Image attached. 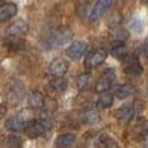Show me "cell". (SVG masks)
I'll return each mask as SVG.
<instances>
[{"label":"cell","instance_id":"1","mask_svg":"<svg viewBox=\"0 0 148 148\" xmlns=\"http://www.w3.org/2000/svg\"><path fill=\"white\" fill-rule=\"evenodd\" d=\"M52 126V121L49 119H42V120H34L30 121L27 127H25V133L28 138H39L42 135L49 130V127Z\"/></svg>","mask_w":148,"mask_h":148},{"label":"cell","instance_id":"2","mask_svg":"<svg viewBox=\"0 0 148 148\" xmlns=\"http://www.w3.org/2000/svg\"><path fill=\"white\" fill-rule=\"evenodd\" d=\"M114 80H116V73H114V70H113V68L105 70V71L101 74V77L98 79L95 90H96L98 93H105V92H108L110 88L113 86Z\"/></svg>","mask_w":148,"mask_h":148},{"label":"cell","instance_id":"3","mask_svg":"<svg viewBox=\"0 0 148 148\" xmlns=\"http://www.w3.org/2000/svg\"><path fill=\"white\" fill-rule=\"evenodd\" d=\"M28 33V22L24 19H16L12 22L6 28V36L8 37H16V39H22L24 36Z\"/></svg>","mask_w":148,"mask_h":148},{"label":"cell","instance_id":"4","mask_svg":"<svg viewBox=\"0 0 148 148\" xmlns=\"http://www.w3.org/2000/svg\"><path fill=\"white\" fill-rule=\"evenodd\" d=\"M107 55L108 52L105 49H96V51L90 52L84 59V68H95L98 65H101L107 59Z\"/></svg>","mask_w":148,"mask_h":148},{"label":"cell","instance_id":"5","mask_svg":"<svg viewBox=\"0 0 148 148\" xmlns=\"http://www.w3.org/2000/svg\"><path fill=\"white\" fill-rule=\"evenodd\" d=\"M70 36H71V33L68 30H59V31L53 33L52 36H49V39L46 42L47 49H55V47H58L61 45H64L70 39Z\"/></svg>","mask_w":148,"mask_h":148},{"label":"cell","instance_id":"6","mask_svg":"<svg viewBox=\"0 0 148 148\" xmlns=\"http://www.w3.org/2000/svg\"><path fill=\"white\" fill-rule=\"evenodd\" d=\"M28 123H30L28 119H25L24 116L19 114V116H14V117L8 119L6 123H5V126L10 132H21V130H25Z\"/></svg>","mask_w":148,"mask_h":148},{"label":"cell","instance_id":"7","mask_svg":"<svg viewBox=\"0 0 148 148\" xmlns=\"http://www.w3.org/2000/svg\"><path fill=\"white\" fill-rule=\"evenodd\" d=\"M68 71V62L65 59H55L49 65V74L53 76V79L64 77Z\"/></svg>","mask_w":148,"mask_h":148},{"label":"cell","instance_id":"8","mask_svg":"<svg viewBox=\"0 0 148 148\" xmlns=\"http://www.w3.org/2000/svg\"><path fill=\"white\" fill-rule=\"evenodd\" d=\"M123 64H125V71L130 76H141L142 74V65L139 64V61L135 56H126L123 59Z\"/></svg>","mask_w":148,"mask_h":148},{"label":"cell","instance_id":"9","mask_svg":"<svg viewBox=\"0 0 148 148\" xmlns=\"http://www.w3.org/2000/svg\"><path fill=\"white\" fill-rule=\"evenodd\" d=\"M86 49H88V45L82 40H77L67 47V56L71 58V59H80L84 55Z\"/></svg>","mask_w":148,"mask_h":148},{"label":"cell","instance_id":"10","mask_svg":"<svg viewBox=\"0 0 148 148\" xmlns=\"http://www.w3.org/2000/svg\"><path fill=\"white\" fill-rule=\"evenodd\" d=\"M113 6V2L111 0H99V2H96L93 5V8L90 9V19L92 21H96L98 18H101L105 12Z\"/></svg>","mask_w":148,"mask_h":148},{"label":"cell","instance_id":"11","mask_svg":"<svg viewBox=\"0 0 148 148\" xmlns=\"http://www.w3.org/2000/svg\"><path fill=\"white\" fill-rule=\"evenodd\" d=\"M133 117H135L133 105H125V107H121L120 110L116 111V119L120 125H127V123H130V120Z\"/></svg>","mask_w":148,"mask_h":148},{"label":"cell","instance_id":"12","mask_svg":"<svg viewBox=\"0 0 148 148\" xmlns=\"http://www.w3.org/2000/svg\"><path fill=\"white\" fill-rule=\"evenodd\" d=\"M18 12L15 3H3L0 5V22H6L10 18H14Z\"/></svg>","mask_w":148,"mask_h":148},{"label":"cell","instance_id":"13","mask_svg":"<svg viewBox=\"0 0 148 148\" xmlns=\"http://www.w3.org/2000/svg\"><path fill=\"white\" fill-rule=\"evenodd\" d=\"M3 46L6 47V51L9 52H21L25 47V42L22 39H16V37H6V40L3 42Z\"/></svg>","mask_w":148,"mask_h":148},{"label":"cell","instance_id":"14","mask_svg":"<svg viewBox=\"0 0 148 148\" xmlns=\"http://www.w3.org/2000/svg\"><path fill=\"white\" fill-rule=\"evenodd\" d=\"M74 144H76V136L73 133H62L55 139L56 148H71Z\"/></svg>","mask_w":148,"mask_h":148},{"label":"cell","instance_id":"15","mask_svg":"<svg viewBox=\"0 0 148 148\" xmlns=\"http://www.w3.org/2000/svg\"><path fill=\"white\" fill-rule=\"evenodd\" d=\"M45 101H46V98L40 93V92H33L30 96H28V105L30 108L33 110H40L45 107Z\"/></svg>","mask_w":148,"mask_h":148},{"label":"cell","instance_id":"16","mask_svg":"<svg viewBox=\"0 0 148 148\" xmlns=\"http://www.w3.org/2000/svg\"><path fill=\"white\" fill-rule=\"evenodd\" d=\"M80 120L84 125H95V123L99 121V114H98L96 110H86L80 114Z\"/></svg>","mask_w":148,"mask_h":148},{"label":"cell","instance_id":"17","mask_svg":"<svg viewBox=\"0 0 148 148\" xmlns=\"http://www.w3.org/2000/svg\"><path fill=\"white\" fill-rule=\"evenodd\" d=\"M135 89H133V86L132 84H120L119 88L116 89V96L119 98V99H126V98H129L130 95H133Z\"/></svg>","mask_w":148,"mask_h":148},{"label":"cell","instance_id":"18","mask_svg":"<svg viewBox=\"0 0 148 148\" xmlns=\"http://www.w3.org/2000/svg\"><path fill=\"white\" fill-rule=\"evenodd\" d=\"M114 102V95L110 93V92H105V93H101L99 98L96 101V105L101 107V108H110Z\"/></svg>","mask_w":148,"mask_h":148},{"label":"cell","instance_id":"19","mask_svg":"<svg viewBox=\"0 0 148 148\" xmlns=\"http://www.w3.org/2000/svg\"><path fill=\"white\" fill-rule=\"evenodd\" d=\"M98 145L101 148H117V142L114 138H111L110 135H101L98 138Z\"/></svg>","mask_w":148,"mask_h":148},{"label":"cell","instance_id":"20","mask_svg":"<svg viewBox=\"0 0 148 148\" xmlns=\"http://www.w3.org/2000/svg\"><path fill=\"white\" fill-rule=\"evenodd\" d=\"M49 86H51L55 92H64L67 89V86H68V82L64 77H61V79H52L51 83H49Z\"/></svg>","mask_w":148,"mask_h":148},{"label":"cell","instance_id":"21","mask_svg":"<svg viewBox=\"0 0 148 148\" xmlns=\"http://www.w3.org/2000/svg\"><path fill=\"white\" fill-rule=\"evenodd\" d=\"M111 55L119 58V59H125L127 56V49L123 43H119L117 46H114L113 49H111Z\"/></svg>","mask_w":148,"mask_h":148},{"label":"cell","instance_id":"22","mask_svg":"<svg viewBox=\"0 0 148 148\" xmlns=\"http://www.w3.org/2000/svg\"><path fill=\"white\" fill-rule=\"evenodd\" d=\"M89 83H90V74H88V73H82L80 76L77 77V86H79V89L88 88Z\"/></svg>","mask_w":148,"mask_h":148},{"label":"cell","instance_id":"23","mask_svg":"<svg viewBox=\"0 0 148 148\" xmlns=\"http://www.w3.org/2000/svg\"><path fill=\"white\" fill-rule=\"evenodd\" d=\"M8 148H21L22 147V139L16 135H10L8 138V142H6Z\"/></svg>","mask_w":148,"mask_h":148},{"label":"cell","instance_id":"24","mask_svg":"<svg viewBox=\"0 0 148 148\" xmlns=\"http://www.w3.org/2000/svg\"><path fill=\"white\" fill-rule=\"evenodd\" d=\"M46 111H53L56 108V102L53 99H46L45 101V107H43Z\"/></svg>","mask_w":148,"mask_h":148},{"label":"cell","instance_id":"25","mask_svg":"<svg viewBox=\"0 0 148 148\" xmlns=\"http://www.w3.org/2000/svg\"><path fill=\"white\" fill-rule=\"evenodd\" d=\"M147 45H148V37H147Z\"/></svg>","mask_w":148,"mask_h":148}]
</instances>
